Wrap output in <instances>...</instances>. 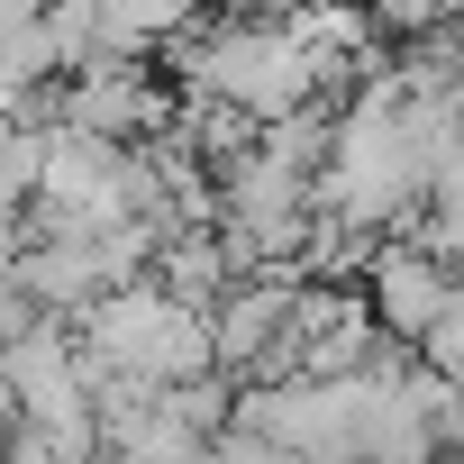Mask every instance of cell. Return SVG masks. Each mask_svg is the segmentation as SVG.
I'll list each match as a JSON object with an SVG mask.
<instances>
[{"label": "cell", "mask_w": 464, "mask_h": 464, "mask_svg": "<svg viewBox=\"0 0 464 464\" xmlns=\"http://www.w3.org/2000/svg\"><path fill=\"white\" fill-rule=\"evenodd\" d=\"M191 64H200V92H209L218 110L265 119V128L301 119V101L319 92V64H310V46L292 37V19H283V28H227V37H209Z\"/></svg>", "instance_id": "cell-1"}, {"label": "cell", "mask_w": 464, "mask_h": 464, "mask_svg": "<svg viewBox=\"0 0 464 464\" xmlns=\"http://www.w3.org/2000/svg\"><path fill=\"white\" fill-rule=\"evenodd\" d=\"M10 437H19V401H10V392H0V446H10Z\"/></svg>", "instance_id": "cell-3"}, {"label": "cell", "mask_w": 464, "mask_h": 464, "mask_svg": "<svg viewBox=\"0 0 464 464\" xmlns=\"http://www.w3.org/2000/svg\"><path fill=\"white\" fill-rule=\"evenodd\" d=\"M373 292H382V328L392 337H437V319L455 301V283H446V265L428 246H382L373 256Z\"/></svg>", "instance_id": "cell-2"}]
</instances>
